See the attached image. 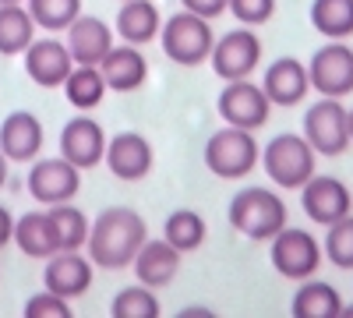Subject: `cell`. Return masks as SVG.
I'll return each instance as SVG.
<instances>
[{"label": "cell", "mask_w": 353, "mask_h": 318, "mask_svg": "<svg viewBox=\"0 0 353 318\" xmlns=\"http://www.w3.org/2000/svg\"><path fill=\"white\" fill-rule=\"evenodd\" d=\"M181 315H191V318H201V315H216V311H209V308H184Z\"/></svg>", "instance_id": "74e56055"}, {"label": "cell", "mask_w": 353, "mask_h": 318, "mask_svg": "<svg viewBox=\"0 0 353 318\" xmlns=\"http://www.w3.org/2000/svg\"><path fill=\"white\" fill-rule=\"evenodd\" d=\"M106 141L110 138H106L103 124L96 117H85L81 113V117H71L61 131V156L68 163H74L78 170H92L106 156Z\"/></svg>", "instance_id": "2e32d148"}, {"label": "cell", "mask_w": 353, "mask_h": 318, "mask_svg": "<svg viewBox=\"0 0 353 318\" xmlns=\"http://www.w3.org/2000/svg\"><path fill=\"white\" fill-rule=\"evenodd\" d=\"M261 159V146L254 141V131L248 128H219L216 135H209V141H205V166H209V173H216V177L223 181H241L248 177V173L258 166Z\"/></svg>", "instance_id": "5b68a950"}, {"label": "cell", "mask_w": 353, "mask_h": 318, "mask_svg": "<svg viewBox=\"0 0 353 318\" xmlns=\"http://www.w3.org/2000/svg\"><path fill=\"white\" fill-rule=\"evenodd\" d=\"M159 43H163V53L173 64L198 68V64H209V53L216 46V32H212L209 18L191 14V11H176L163 21Z\"/></svg>", "instance_id": "277c9868"}, {"label": "cell", "mask_w": 353, "mask_h": 318, "mask_svg": "<svg viewBox=\"0 0 353 318\" xmlns=\"http://www.w3.org/2000/svg\"><path fill=\"white\" fill-rule=\"evenodd\" d=\"M226 11L237 18L241 25L258 28V25H265V21L276 14V0H230Z\"/></svg>", "instance_id": "836d02e7"}, {"label": "cell", "mask_w": 353, "mask_h": 318, "mask_svg": "<svg viewBox=\"0 0 353 318\" xmlns=\"http://www.w3.org/2000/svg\"><path fill=\"white\" fill-rule=\"evenodd\" d=\"M339 318H353V304H343V311H339Z\"/></svg>", "instance_id": "f35d334b"}, {"label": "cell", "mask_w": 353, "mask_h": 318, "mask_svg": "<svg viewBox=\"0 0 353 318\" xmlns=\"http://www.w3.org/2000/svg\"><path fill=\"white\" fill-rule=\"evenodd\" d=\"M181 4H184V11H191V14H201V18L216 21L219 14H226L230 0H181Z\"/></svg>", "instance_id": "e575fe53"}, {"label": "cell", "mask_w": 353, "mask_h": 318, "mask_svg": "<svg viewBox=\"0 0 353 318\" xmlns=\"http://www.w3.org/2000/svg\"><path fill=\"white\" fill-rule=\"evenodd\" d=\"M159 28H163V18H159V8L152 4V0H124L121 11H117L113 32L124 43L145 46V43L159 39Z\"/></svg>", "instance_id": "603a6c76"}, {"label": "cell", "mask_w": 353, "mask_h": 318, "mask_svg": "<svg viewBox=\"0 0 353 318\" xmlns=\"http://www.w3.org/2000/svg\"><path fill=\"white\" fill-rule=\"evenodd\" d=\"M321 251H325V258L336 269H353V212L325 226Z\"/></svg>", "instance_id": "1f68e13d"}, {"label": "cell", "mask_w": 353, "mask_h": 318, "mask_svg": "<svg viewBox=\"0 0 353 318\" xmlns=\"http://www.w3.org/2000/svg\"><path fill=\"white\" fill-rule=\"evenodd\" d=\"M113 36L117 32L96 14H78L64 28V43H68V50L74 57V64H96V68H99L103 57L113 50Z\"/></svg>", "instance_id": "d6986e66"}, {"label": "cell", "mask_w": 353, "mask_h": 318, "mask_svg": "<svg viewBox=\"0 0 353 318\" xmlns=\"http://www.w3.org/2000/svg\"><path fill=\"white\" fill-rule=\"evenodd\" d=\"M43 138H46V131L36 113L14 110L0 124V152L8 156V163H32L43 152Z\"/></svg>", "instance_id": "e0dca14e"}, {"label": "cell", "mask_w": 353, "mask_h": 318, "mask_svg": "<svg viewBox=\"0 0 353 318\" xmlns=\"http://www.w3.org/2000/svg\"><path fill=\"white\" fill-rule=\"evenodd\" d=\"M269 244H272V269L293 283L311 279L318 272V266L325 262V251H321L318 237L301 226H283Z\"/></svg>", "instance_id": "8992f818"}, {"label": "cell", "mask_w": 353, "mask_h": 318, "mask_svg": "<svg viewBox=\"0 0 353 318\" xmlns=\"http://www.w3.org/2000/svg\"><path fill=\"white\" fill-rule=\"evenodd\" d=\"M261 89L269 96L272 106H297L307 92H311V78H307V64H301L297 57H279L265 68Z\"/></svg>", "instance_id": "ffe728a7"}, {"label": "cell", "mask_w": 353, "mask_h": 318, "mask_svg": "<svg viewBox=\"0 0 353 318\" xmlns=\"http://www.w3.org/2000/svg\"><path fill=\"white\" fill-rule=\"evenodd\" d=\"M81 191V170L74 163H68L64 156H46V159H32L28 170V195L39 206H61V201H74V195Z\"/></svg>", "instance_id": "9c48e42d"}, {"label": "cell", "mask_w": 353, "mask_h": 318, "mask_svg": "<svg viewBox=\"0 0 353 318\" xmlns=\"http://www.w3.org/2000/svg\"><path fill=\"white\" fill-rule=\"evenodd\" d=\"M21 61H25V74L32 78L39 89H61L64 78L74 68V57H71L68 43L57 39V36H36L28 43V50L21 53Z\"/></svg>", "instance_id": "4fadbf2b"}, {"label": "cell", "mask_w": 353, "mask_h": 318, "mask_svg": "<svg viewBox=\"0 0 353 318\" xmlns=\"http://www.w3.org/2000/svg\"><path fill=\"white\" fill-rule=\"evenodd\" d=\"M145 241H149V226H145L141 212L128 206H110L88 226L85 251L92 258V266L117 272V269H131L134 255Z\"/></svg>", "instance_id": "6da1fadb"}, {"label": "cell", "mask_w": 353, "mask_h": 318, "mask_svg": "<svg viewBox=\"0 0 353 318\" xmlns=\"http://www.w3.org/2000/svg\"><path fill=\"white\" fill-rule=\"evenodd\" d=\"M311 25L325 39H350L353 36V0H314Z\"/></svg>", "instance_id": "83f0119b"}, {"label": "cell", "mask_w": 353, "mask_h": 318, "mask_svg": "<svg viewBox=\"0 0 353 318\" xmlns=\"http://www.w3.org/2000/svg\"><path fill=\"white\" fill-rule=\"evenodd\" d=\"M0 4H25V0H0Z\"/></svg>", "instance_id": "60d3db41"}, {"label": "cell", "mask_w": 353, "mask_h": 318, "mask_svg": "<svg viewBox=\"0 0 353 318\" xmlns=\"http://www.w3.org/2000/svg\"><path fill=\"white\" fill-rule=\"evenodd\" d=\"M258 163L269 173V181L283 191H301L318 173V152L311 149V141L304 135H293V131L276 135L269 146L261 149Z\"/></svg>", "instance_id": "7a4b0ae2"}, {"label": "cell", "mask_w": 353, "mask_h": 318, "mask_svg": "<svg viewBox=\"0 0 353 318\" xmlns=\"http://www.w3.org/2000/svg\"><path fill=\"white\" fill-rule=\"evenodd\" d=\"M99 71L110 92H138L149 81V61L134 43H113V50L99 61Z\"/></svg>", "instance_id": "ac0fdd59"}, {"label": "cell", "mask_w": 353, "mask_h": 318, "mask_svg": "<svg viewBox=\"0 0 353 318\" xmlns=\"http://www.w3.org/2000/svg\"><path fill=\"white\" fill-rule=\"evenodd\" d=\"M258 64H261V39H258V32H251L248 25H241V28H233V32L219 36L216 46H212V53H209V68L223 81L251 78Z\"/></svg>", "instance_id": "8fae6325"}, {"label": "cell", "mask_w": 353, "mask_h": 318, "mask_svg": "<svg viewBox=\"0 0 353 318\" xmlns=\"http://www.w3.org/2000/svg\"><path fill=\"white\" fill-rule=\"evenodd\" d=\"M46 212H50V219H53V230H57V241H61V251H81L85 241H88V226H92V219H88L78 206H71V201L50 206Z\"/></svg>", "instance_id": "f1b7e54d"}, {"label": "cell", "mask_w": 353, "mask_h": 318, "mask_svg": "<svg viewBox=\"0 0 353 318\" xmlns=\"http://www.w3.org/2000/svg\"><path fill=\"white\" fill-rule=\"evenodd\" d=\"M181 262H184V255L176 251L166 237H149L141 248H138V255H134V276H138V283H145V286H152V290H159V286H170L173 279H176V272H181Z\"/></svg>", "instance_id": "44dd1931"}, {"label": "cell", "mask_w": 353, "mask_h": 318, "mask_svg": "<svg viewBox=\"0 0 353 318\" xmlns=\"http://www.w3.org/2000/svg\"><path fill=\"white\" fill-rule=\"evenodd\" d=\"M92 258L81 255V251H57L46 258V269H43V286L53 294H61L68 301H78L88 294L92 286Z\"/></svg>", "instance_id": "9a60e30c"}, {"label": "cell", "mask_w": 353, "mask_h": 318, "mask_svg": "<svg viewBox=\"0 0 353 318\" xmlns=\"http://www.w3.org/2000/svg\"><path fill=\"white\" fill-rule=\"evenodd\" d=\"M106 170L113 173L117 181L124 184H138L152 173L156 166V152L149 146V138L138 135V131H121L106 141V156H103Z\"/></svg>", "instance_id": "7c38bea8"}, {"label": "cell", "mask_w": 353, "mask_h": 318, "mask_svg": "<svg viewBox=\"0 0 353 318\" xmlns=\"http://www.w3.org/2000/svg\"><path fill=\"white\" fill-rule=\"evenodd\" d=\"M339 311H343L339 290L314 276L301 279V290L290 301V315H297V318H339Z\"/></svg>", "instance_id": "cb8c5ba5"}, {"label": "cell", "mask_w": 353, "mask_h": 318, "mask_svg": "<svg viewBox=\"0 0 353 318\" xmlns=\"http://www.w3.org/2000/svg\"><path fill=\"white\" fill-rule=\"evenodd\" d=\"M230 226L248 241H272L286 226V201L272 188H244L230 198Z\"/></svg>", "instance_id": "3957f363"}, {"label": "cell", "mask_w": 353, "mask_h": 318, "mask_svg": "<svg viewBox=\"0 0 353 318\" xmlns=\"http://www.w3.org/2000/svg\"><path fill=\"white\" fill-rule=\"evenodd\" d=\"M25 8L43 32H64L81 14V0H25Z\"/></svg>", "instance_id": "f546056e"}, {"label": "cell", "mask_w": 353, "mask_h": 318, "mask_svg": "<svg viewBox=\"0 0 353 318\" xmlns=\"http://www.w3.org/2000/svg\"><path fill=\"white\" fill-rule=\"evenodd\" d=\"M14 244L21 255L28 258H46L61 251V241H57V230H53V219L46 209H32L14 219Z\"/></svg>", "instance_id": "7402d4cb"}, {"label": "cell", "mask_w": 353, "mask_h": 318, "mask_svg": "<svg viewBox=\"0 0 353 318\" xmlns=\"http://www.w3.org/2000/svg\"><path fill=\"white\" fill-rule=\"evenodd\" d=\"M14 241V216L8 206H0V248H8Z\"/></svg>", "instance_id": "d590c367"}, {"label": "cell", "mask_w": 353, "mask_h": 318, "mask_svg": "<svg viewBox=\"0 0 353 318\" xmlns=\"http://www.w3.org/2000/svg\"><path fill=\"white\" fill-rule=\"evenodd\" d=\"M163 237L181 255H191L209 237V223H205V216L198 209H173L163 223Z\"/></svg>", "instance_id": "4316f807"}, {"label": "cell", "mask_w": 353, "mask_h": 318, "mask_svg": "<svg viewBox=\"0 0 353 318\" xmlns=\"http://www.w3.org/2000/svg\"><path fill=\"white\" fill-rule=\"evenodd\" d=\"M68 315H71V301L46 290V286L25 301V318H68Z\"/></svg>", "instance_id": "d6a6232c"}, {"label": "cell", "mask_w": 353, "mask_h": 318, "mask_svg": "<svg viewBox=\"0 0 353 318\" xmlns=\"http://www.w3.org/2000/svg\"><path fill=\"white\" fill-rule=\"evenodd\" d=\"M64 99L78 110V113H88V110H96L103 99H106V78L96 64H74L71 74L64 78Z\"/></svg>", "instance_id": "d4e9b609"}, {"label": "cell", "mask_w": 353, "mask_h": 318, "mask_svg": "<svg viewBox=\"0 0 353 318\" xmlns=\"http://www.w3.org/2000/svg\"><path fill=\"white\" fill-rule=\"evenodd\" d=\"M39 25L25 4H0V57H21L36 39Z\"/></svg>", "instance_id": "484cf974"}, {"label": "cell", "mask_w": 353, "mask_h": 318, "mask_svg": "<svg viewBox=\"0 0 353 318\" xmlns=\"http://www.w3.org/2000/svg\"><path fill=\"white\" fill-rule=\"evenodd\" d=\"M4 184H8V156L0 152V191H4Z\"/></svg>", "instance_id": "8d00e7d4"}, {"label": "cell", "mask_w": 353, "mask_h": 318, "mask_svg": "<svg viewBox=\"0 0 353 318\" xmlns=\"http://www.w3.org/2000/svg\"><path fill=\"white\" fill-rule=\"evenodd\" d=\"M301 206H304V216L311 223L329 226V223H336V219L353 212V191L339 177L314 173V177L301 188Z\"/></svg>", "instance_id": "5bb4252c"}, {"label": "cell", "mask_w": 353, "mask_h": 318, "mask_svg": "<svg viewBox=\"0 0 353 318\" xmlns=\"http://www.w3.org/2000/svg\"><path fill=\"white\" fill-rule=\"evenodd\" d=\"M216 110L219 117L233 128H248V131H258L272 113V103L265 96L261 85H254L251 78H233L223 85V92L216 99Z\"/></svg>", "instance_id": "30bf717a"}, {"label": "cell", "mask_w": 353, "mask_h": 318, "mask_svg": "<svg viewBox=\"0 0 353 318\" xmlns=\"http://www.w3.org/2000/svg\"><path fill=\"white\" fill-rule=\"evenodd\" d=\"M304 138L311 141V149L318 156H343L353 141H350V110L343 99L321 96L314 106L304 113Z\"/></svg>", "instance_id": "52a82bcc"}, {"label": "cell", "mask_w": 353, "mask_h": 318, "mask_svg": "<svg viewBox=\"0 0 353 318\" xmlns=\"http://www.w3.org/2000/svg\"><path fill=\"white\" fill-rule=\"evenodd\" d=\"M307 78L311 92L343 99L353 92V46L346 39H329L314 57L307 61Z\"/></svg>", "instance_id": "ba28073f"}, {"label": "cell", "mask_w": 353, "mask_h": 318, "mask_svg": "<svg viewBox=\"0 0 353 318\" xmlns=\"http://www.w3.org/2000/svg\"><path fill=\"white\" fill-rule=\"evenodd\" d=\"M110 315L113 318H156L159 315V294L152 290V286H145V283L124 286V290L113 297Z\"/></svg>", "instance_id": "4dcf8cb0"}, {"label": "cell", "mask_w": 353, "mask_h": 318, "mask_svg": "<svg viewBox=\"0 0 353 318\" xmlns=\"http://www.w3.org/2000/svg\"><path fill=\"white\" fill-rule=\"evenodd\" d=\"M350 141H353V106H350Z\"/></svg>", "instance_id": "ab89813d"}]
</instances>
